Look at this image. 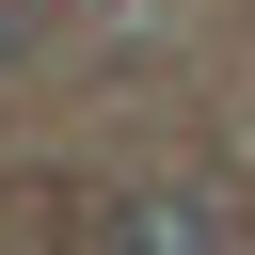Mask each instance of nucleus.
<instances>
[{
    "mask_svg": "<svg viewBox=\"0 0 255 255\" xmlns=\"http://www.w3.org/2000/svg\"><path fill=\"white\" fill-rule=\"evenodd\" d=\"M112 255H239V191H223V175L128 191V207H112Z\"/></svg>",
    "mask_w": 255,
    "mask_h": 255,
    "instance_id": "f257e3e1",
    "label": "nucleus"
},
{
    "mask_svg": "<svg viewBox=\"0 0 255 255\" xmlns=\"http://www.w3.org/2000/svg\"><path fill=\"white\" fill-rule=\"evenodd\" d=\"M0 48H16V0H0Z\"/></svg>",
    "mask_w": 255,
    "mask_h": 255,
    "instance_id": "f03ea898",
    "label": "nucleus"
}]
</instances>
